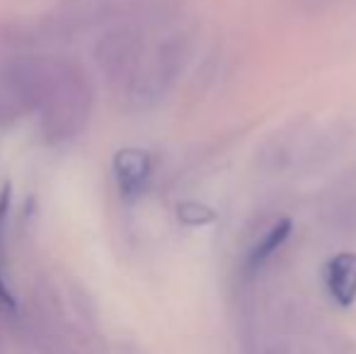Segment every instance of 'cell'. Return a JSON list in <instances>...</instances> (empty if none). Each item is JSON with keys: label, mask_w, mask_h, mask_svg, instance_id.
Returning <instances> with one entry per match:
<instances>
[{"label": "cell", "mask_w": 356, "mask_h": 354, "mask_svg": "<svg viewBox=\"0 0 356 354\" xmlns=\"http://www.w3.org/2000/svg\"><path fill=\"white\" fill-rule=\"evenodd\" d=\"M325 282H327L330 296L339 306H352L356 298V255L344 252V255H337L334 260H330Z\"/></svg>", "instance_id": "6da1fadb"}, {"label": "cell", "mask_w": 356, "mask_h": 354, "mask_svg": "<svg viewBox=\"0 0 356 354\" xmlns=\"http://www.w3.org/2000/svg\"><path fill=\"white\" fill-rule=\"evenodd\" d=\"M289 231H291V223L289 221H282L277 223V226L272 228V231L267 233V236L262 238V243H259L257 248L252 250V255H250V269H259L264 265V262L269 260V257L274 255V252L279 250V248L284 246V241L289 238Z\"/></svg>", "instance_id": "3957f363"}, {"label": "cell", "mask_w": 356, "mask_h": 354, "mask_svg": "<svg viewBox=\"0 0 356 354\" xmlns=\"http://www.w3.org/2000/svg\"><path fill=\"white\" fill-rule=\"evenodd\" d=\"M114 175L124 194L141 192L150 175V158L143 151H122L114 161Z\"/></svg>", "instance_id": "7a4b0ae2"}]
</instances>
